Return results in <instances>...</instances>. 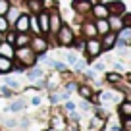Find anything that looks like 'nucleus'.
I'll use <instances>...</instances> for the list:
<instances>
[{
	"label": "nucleus",
	"mask_w": 131,
	"mask_h": 131,
	"mask_svg": "<svg viewBox=\"0 0 131 131\" xmlns=\"http://www.w3.org/2000/svg\"><path fill=\"white\" fill-rule=\"evenodd\" d=\"M14 56L17 58V62L21 66H33L35 64V50L29 48V46H19Z\"/></svg>",
	"instance_id": "obj_1"
},
{
	"label": "nucleus",
	"mask_w": 131,
	"mask_h": 131,
	"mask_svg": "<svg viewBox=\"0 0 131 131\" xmlns=\"http://www.w3.org/2000/svg\"><path fill=\"white\" fill-rule=\"evenodd\" d=\"M100 50H102V45H100V41L96 37L87 41V45H85V56L87 58H96L100 54Z\"/></svg>",
	"instance_id": "obj_2"
},
{
	"label": "nucleus",
	"mask_w": 131,
	"mask_h": 131,
	"mask_svg": "<svg viewBox=\"0 0 131 131\" xmlns=\"http://www.w3.org/2000/svg\"><path fill=\"white\" fill-rule=\"evenodd\" d=\"M58 41H60V45H71L73 42V33L68 25L58 29Z\"/></svg>",
	"instance_id": "obj_3"
},
{
	"label": "nucleus",
	"mask_w": 131,
	"mask_h": 131,
	"mask_svg": "<svg viewBox=\"0 0 131 131\" xmlns=\"http://www.w3.org/2000/svg\"><path fill=\"white\" fill-rule=\"evenodd\" d=\"M14 25H16V31L17 33H27L29 27H31V19H29V16H19Z\"/></svg>",
	"instance_id": "obj_4"
},
{
	"label": "nucleus",
	"mask_w": 131,
	"mask_h": 131,
	"mask_svg": "<svg viewBox=\"0 0 131 131\" xmlns=\"http://www.w3.org/2000/svg\"><path fill=\"white\" fill-rule=\"evenodd\" d=\"M62 27V19H60V16H58L56 12L54 14H48V29L52 33H58V29Z\"/></svg>",
	"instance_id": "obj_5"
},
{
	"label": "nucleus",
	"mask_w": 131,
	"mask_h": 131,
	"mask_svg": "<svg viewBox=\"0 0 131 131\" xmlns=\"http://www.w3.org/2000/svg\"><path fill=\"white\" fill-rule=\"evenodd\" d=\"M16 50H14V45L6 41H0V56H6V58H14Z\"/></svg>",
	"instance_id": "obj_6"
},
{
	"label": "nucleus",
	"mask_w": 131,
	"mask_h": 131,
	"mask_svg": "<svg viewBox=\"0 0 131 131\" xmlns=\"http://www.w3.org/2000/svg\"><path fill=\"white\" fill-rule=\"evenodd\" d=\"M14 70V62L12 58H6V56H0V73H8V71Z\"/></svg>",
	"instance_id": "obj_7"
},
{
	"label": "nucleus",
	"mask_w": 131,
	"mask_h": 131,
	"mask_svg": "<svg viewBox=\"0 0 131 131\" xmlns=\"http://www.w3.org/2000/svg\"><path fill=\"white\" fill-rule=\"evenodd\" d=\"M100 45H102V48L104 50H108V48H112V46L116 45V35L114 33H104V39H102V42H100Z\"/></svg>",
	"instance_id": "obj_8"
},
{
	"label": "nucleus",
	"mask_w": 131,
	"mask_h": 131,
	"mask_svg": "<svg viewBox=\"0 0 131 131\" xmlns=\"http://www.w3.org/2000/svg\"><path fill=\"white\" fill-rule=\"evenodd\" d=\"M29 42L33 45V50H35V52H45V50H46V41H45V39H41V37L31 39Z\"/></svg>",
	"instance_id": "obj_9"
},
{
	"label": "nucleus",
	"mask_w": 131,
	"mask_h": 131,
	"mask_svg": "<svg viewBox=\"0 0 131 131\" xmlns=\"http://www.w3.org/2000/svg\"><path fill=\"white\" fill-rule=\"evenodd\" d=\"M93 14L98 17V19H106L108 16H110V12H108V6H102V4H98L93 8Z\"/></svg>",
	"instance_id": "obj_10"
},
{
	"label": "nucleus",
	"mask_w": 131,
	"mask_h": 131,
	"mask_svg": "<svg viewBox=\"0 0 131 131\" xmlns=\"http://www.w3.org/2000/svg\"><path fill=\"white\" fill-rule=\"evenodd\" d=\"M118 41H122L123 45L131 42V25H125V27H122V31H119V37H118Z\"/></svg>",
	"instance_id": "obj_11"
},
{
	"label": "nucleus",
	"mask_w": 131,
	"mask_h": 131,
	"mask_svg": "<svg viewBox=\"0 0 131 131\" xmlns=\"http://www.w3.org/2000/svg\"><path fill=\"white\" fill-rule=\"evenodd\" d=\"M39 27H41V31H50L48 29V14L46 12H39Z\"/></svg>",
	"instance_id": "obj_12"
},
{
	"label": "nucleus",
	"mask_w": 131,
	"mask_h": 131,
	"mask_svg": "<svg viewBox=\"0 0 131 131\" xmlns=\"http://www.w3.org/2000/svg\"><path fill=\"white\" fill-rule=\"evenodd\" d=\"M73 8L77 10V12H89V10H91V2H89V0H75Z\"/></svg>",
	"instance_id": "obj_13"
},
{
	"label": "nucleus",
	"mask_w": 131,
	"mask_h": 131,
	"mask_svg": "<svg viewBox=\"0 0 131 131\" xmlns=\"http://www.w3.org/2000/svg\"><path fill=\"white\" fill-rule=\"evenodd\" d=\"M6 19H8V23H16V19L19 17V10L16 8V6H10L8 8V12H6Z\"/></svg>",
	"instance_id": "obj_14"
},
{
	"label": "nucleus",
	"mask_w": 131,
	"mask_h": 131,
	"mask_svg": "<svg viewBox=\"0 0 131 131\" xmlns=\"http://www.w3.org/2000/svg\"><path fill=\"white\" fill-rule=\"evenodd\" d=\"M94 27H96V33H102V35L110 31V23H108L106 19H98L96 23H94Z\"/></svg>",
	"instance_id": "obj_15"
},
{
	"label": "nucleus",
	"mask_w": 131,
	"mask_h": 131,
	"mask_svg": "<svg viewBox=\"0 0 131 131\" xmlns=\"http://www.w3.org/2000/svg\"><path fill=\"white\" fill-rule=\"evenodd\" d=\"M83 33H85L89 39H93V37H96L98 33H96V27H94V23H85L83 25Z\"/></svg>",
	"instance_id": "obj_16"
},
{
	"label": "nucleus",
	"mask_w": 131,
	"mask_h": 131,
	"mask_svg": "<svg viewBox=\"0 0 131 131\" xmlns=\"http://www.w3.org/2000/svg\"><path fill=\"white\" fill-rule=\"evenodd\" d=\"M29 41H31V37H27V33H19V35H16V42H14V45H17V46H27Z\"/></svg>",
	"instance_id": "obj_17"
},
{
	"label": "nucleus",
	"mask_w": 131,
	"mask_h": 131,
	"mask_svg": "<svg viewBox=\"0 0 131 131\" xmlns=\"http://www.w3.org/2000/svg\"><path fill=\"white\" fill-rule=\"evenodd\" d=\"M119 114H122L123 118H129L131 116V100H125V102L119 106Z\"/></svg>",
	"instance_id": "obj_18"
},
{
	"label": "nucleus",
	"mask_w": 131,
	"mask_h": 131,
	"mask_svg": "<svg viewBox=\"0 0 131 131\" xmlns=\"http://www.w3.org/2000/svg\"><path fill=\"white\" fill-rule=\"evenodd\" d=\"M123 10H125V8H123L122 2H112V4L108 6V12H110V14H123Z\"/></svg>",
	"instance_id": "obj_19"
},
{
	"label": "nucleus",
	"mask_w": 131,
	"mask_h": 131,
	"mask_svg": "<svg viewBox=\"0 0 131 131\" xmlns=\"http://www.w3.org/2000/svg\"><path fill=\"white\" fill-rule=\"evenodd\" d=\"M29 8H31L35 14H39L42 10V0H29Z\"/></svg>",
	"instance_id": "obj_20"
},
{
	"label": "nucleus",
	"mask_w": 131,
	"mask_h": 131,
	"mask_svg": "<svg viewBox=\"0 0 131 131\" xmlns=\"http://www.w3.org/2000/svg\"><path fill=\"white\" fill-rule=\"evenodd\" d=\"M66 98H70L68 91H64V93H54L52 94V102H64Z\"/></svg>",
	"instance_id": "obj_21"
},
{
	"label": "nucleus",
	"mask_w": 131,
	"mask_h": 131,
	"mask_svg": "<svg viewBox=\"0 0 131 131\" xmlns=\"http://www.w3.org/2000/svg\"><path fill=\"white\" fill-rule=\"evenodd\" d=\"M114 96H116V93H112V91H106V93L100 94V102L108 104V102H112V100H114Z\"/></svg>",
	"instance_id": "obj_22"
},
{
	"label": "nucleus",
	"mask_w": 131,
	"mask_h": 131,
	"mask_svg": "<svg viewBox=\"0 0 131 131\" xmlns=\"http://www.w3.org/2000/svg\"><path fill=\"white\" fill-rule=\"evenodd\" d=\"M23 108H25L23 100H16V102L10 104V112H19V110H23Z\"/></svg>",
	"instance_id": "obj_23"
},
{
	"label": "nucleus",
	"mask_w": 131,
	"mask_h": 131,
	"mask_svg": "<svg viewBox=\"0 0 131 131\" xmlns=\"http://www.w3.org/2000/svg\"><path fill=\"white\" fill-rule=\"evenodd\" d=\"M27 77H29V79H37V77H42V70H41V68H35V70H31V71L27 73Z\"/></svg>",
	"instance_id": "obj_24"
},
{
	"label": "nucleus",
	"mask_w": 131,
	"mask_h": 131,
	"mask_svg": "<svg viewBox=\"0 0 131 131\" xmlns=\"http://www.w3.org/2000/svg\"><path fill=\"white\" fill-rule=\"evenodd\" d=\"M8 27H10V23H8V19H6V16H0V33H6Z\"/></svg>",
	"instance_id": "obj_25"
},
{
	"label": "nucleus",
	"mask_w": 131,
	"mask_h": 131,
	"mask_svg": "<svg viewBox=\"0 0 131 131\" xmlns=\"http://www.w3.org/2000/svg\"><path fill=\"white\" fill-rule=\"evenodd\" d=\"M8 8H10V2H8V0H0V16H6Z\"/></svg>",
	"instance_id": "obj_26"
},
{
	"label": "nucleus",
	"mask_w": 131,
	"mask_h": 131,
	"mask_svg": "<svg viewBox=\"0 0 131 131\" xmlns=\"http://www.w3.org/2000/svg\"><path fill=\"white\" fill-rule=\"evenodd\" d=\"M79 94H81L83 98H89L91 96V89L87 85H81V87H79Z\"/></svg>",
	"instance_id": "obj_27"
},
{
	"label": "nucleus",
	"mask_w": 131,
	"mask_h": 131,
	"mask_svg": "<svg viewBox=\"0 0 131 131\" xmlns=\"http://www.w3.org/2000/svg\"><path fill=\"white\" fill-rule=\"evenodd\" d=\"M4 85L6 87H10V89H19V85H17V81H16V79H4Z\"/></svg>",
	"instance_id": "obj_28"
},
{
	"label": "nucleus",
	"mask_w": 131,
	"mask_h": 131,
	"mask_svg": "<svg viewBox=\"0 0 131 131\" xmlns=\"http://www.w3.org/2000/svg\"><path fill=\"white\" fill-rule=\"evenodd\" d=\"M66 60H68V64H71V66H73L75 62H77V56H75L73 52H68V54H66Z\"/></svg>",
	"instance_id": "obj_29"
},
{
	"label": "nucleus",
	"mask_w": 131,
	"mask_h": 131,
	"mask_svg": "<svg viewBox=\"0 0 131 131\" xmlns=\"http://www.w3.org/2000/svg\"><path fill=\"white\" fill-rule=\"evenodd\" d=\"M52 68H56L58 71H64L66 70V64H64V62H52Z\"/></svg>",
	"instance_id": "obj_30"
},
{
	"label": "nucleus",
	"mask_w": 131,
	"mask_h": 131,
	"mask_svg": "<svg viewBox=\"0 0 131 131\" xmlns=\"http://www.w3.org/2000/svg\"><path fill=\"white\" fill-rule=\"evenodd\" d=\"M123 131H131V116L125 118V122H123Z\"/></svg>",
	"instance_id": "obj_31"
},
{
	"label": "nucleus",
	"mask_w": 131,
	"mask_h": 131,
	"mask_svg": "<svg viewBox=\"0 0 131 131\" xmlns=\"http://www.w3.org/2000/svg\"><path fill=\"white\" fill-rule=\"evenodd\" d=\"M6 42L14 45V42H16V33H10V35H6Z\"/></svg>",
	"instance_id": "obj_32"
},
{
	"label": "nucleus",
	"mask_w": 131,
	"mask_h": 131,
	"mask_svg": "<svg viewBox=\"0 0 131 131\" xmlns=\"http://www.w3.org/2000/svg\"><path fill=\"white\" fill-rule=\"evenodd\" d=\"M0 94H4V96H10V94H12L10 87H0Z\"/></svg>",
	"instance_id": "obj_33"
},
{
	"label": "nucleus",
	"mask_w": 131,
	"mask_h": 131,
	"mask_svg": "<svg viewBox=\"0 0 131 131\" xmlns=\"http://www.w3.org/2000/svg\"><path fill=\"white\" fill-rule=\"evenodd\" d=\"M85 66H87V60H79V62H75V68H77V70H85Z\"/></svg>",
	"instance_id": "obj_34"
},
{
	"label": "nucleus",
	"mask_w": 131,
	"mask_h": 131,
	"mask_svg": "<svg viewBox=\"0 0 131 131\" xmlns=\"http://www.w3.org/2000/svg\"><path fill=\"white\" fill-rule=\"evenodd\" d=\"M100 125H102V119H100V118H94L93 119V129H98Z\"/></svg>",
	"instance_id": "obj_35"
},
{
	"label": "nucleus",
	"mask_w": 131,
	"mask_h": 131,
	"mask_svg": "<svg viewBox=\"0 0 131 131\" xmlns=\"http://www.w3.org/2000/svg\"><path fill=\"white\" fill-rule=\"evenodd\" d=\"M110 27H114V29H116V27H118V29H122V27H123V23H122L119 19H114V21H112V25H110Z\"/></svg>",
	"instance_id": "obj_36"
},
{
	"label": "nucleus",
	"mask_w": 131,
	"mask_h": 131,
	"mask_svg": "<svg viewBox=\"0 0 131 131\" xmlns=\"http://www.w3.org/2000/svg\"><path fill=\"white\" fill-rule=\"evenodd\" d=\"M108 81H119V75L118 73H108Z\"/></svg>",
	"instance_id": "obj_37"
},
{
	"label": "nucleus",
	"mask_w": 131,
	"mask_h": 131,
	"mask_svg": "<svg viewBox=\"0 0 131 131\" xmlns=\"http://www.w3.org/2000/svg\"><path fill=\"white\" fill-rule=\"evenodd\" d=\"M94 70H96V71H102L104 70V62H98V64L94 66Z\"/></svg>",
	"instance_id": "obj_38"
},
{
	"label": "nucleus",
	"mask_w": 131,
	"mask_h": 131,
	"mask_svg": "<svg viewBox=\"0 0 131 131\" xmlns=\"http://www.w3.org/2000/svg\"><path fill=\"white\" fill-rule=\"evenodd\" d=\"M75 87H77V85H75V83H68V85H66V91H68V93H70V91H73Z\"/></svg>",
	"instance_id": "obj_39"
},
{
	"label": "nucleus",
	"mask_w": 131,
	"mask_h": 131,
	"mask_svg": "<svg viewBox=\"0 0 131 131\" xmlns=\"http://www.w3.org/2000/svg\"><path fill=\"white\" fill-rule=\"evenodd\" d=\"M66 108H68V110H71V112H73V110H75V104H73V102H66Z\"/></svg>",
	"instance_id": "obj_40"
},
{
	"label": "nucleus",
	"mask_w": 131,
	"mask_h": 131,
	"mask_svg": "<svg viewBox=\"0 0 131 131\" xmlns=\"http://www.w3.org/2000/svg\"><path fill=\"white\" fill-rule=\"evenodd\" d=\"M123 23H125V25H131V14H129V16H125V19H123Z\"/></svg>",
	"instance_id": "obj_41"
},
{
	"label": "nucleus",
	"mask_w": 131,
	"mask_h": 131,
	"mask_svg": "<svg viewBox=\"0 0 131 131\" xmlns=\"http://www.w3.org/2000/svg\"><path fill=\"white\" fill-rule=\"evenodd\" d=\"M87 77H94V71L93 70H87Z\"/></svg>",
	"instance_id": "obj_42"
},
{
	"label": "nucleus",
	"mask_w": 131,
	"mask_h": 131,
	"mask_svg": "<svg viewBox=\"0 0 131 131\" xmlns=\"http://www.w3.org/2000/svg\"><path fill=\"white\" fill-rule=\"evenodd\" d=\"M129 81H131V73H129Z\"/></svg>",
	"instance_id": "obj_43"
}]
</instances>
